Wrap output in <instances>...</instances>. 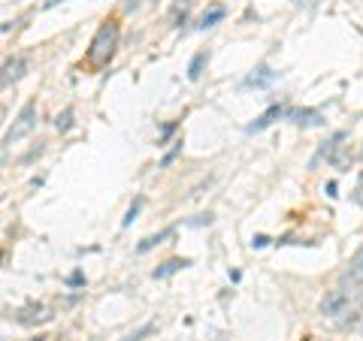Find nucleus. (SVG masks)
I'll return each mask as SVG.
<instances>
[{
	"label": "nucleus",
	"mask_w": 363,
	"mask_h": 341,
	"mask_svg": "<svg viewBox=\"0 0 363 341\" xmlns=\"http://www.w3.org/2000/svg\"><path fill=\"white\" fill-rule=\"evenodd\" d=\"M116 45H118V25L116 21H106V25H100V30L94 33V42H91V52H88V58L91 64H106L112 58V52H116Z\"/></svg>",
	"instance_id": "f257e3e1"
},
{
	"label": "nucleus",
	"mask_w": 363,
	"mask_h": 341,
	"mask_svg": "<svg viewBox=\"0 0 363 341\" xmlns=\"http://www.w3.org/2000/svg\"><path fill=\"white\" fill-rule=\"evenodd\" d=\"M33 127H37V103L30 100V103L21 106L18 118L13 121V127L6 130L4 145H13V142H18V139H25V136H30V133H33Z\"/></svg>",
	"instance_id": "f03ea898"
},
{
	"label": "nucleus",
	"mask_w": 363,
	"mask_h": 341,
	"mask_svg": "<svg viewBox=\"0 0 363 341\" xmlns=\"http://www.w3.org/2000/svg\"><path fill=\"white\" fill-rule=\"evenodd\" d=\"M348 308H351V293L348 290H330L327 293V296L321 299V311L324 317H342V314H348Z\"/></svg>",
	"instance_id": "7ed1b4c3"
},
{
	"label": "nucleus",
	"mask_w": 363,
	"mask_h": 341,
	"mask_svg": "<svg viewBox=\"0 0 363 341\" xmlns=\"http://www.w3.org/2000/svg\"><path fill=\"white\" fill-rule=\"evenodd\" d=\"M25 73H28V58H25V54H16V58H6L0 82H4V88H9V85H16Z\"/></svg>",
	"instance_id": "20e7f679"
},
{
	"label": "nucleus",
	"mask_w": 363,
	"mask_h": 341,
	"mask_svg": "<svg viewBox=\"0 0 363 341\" xmlns=\"http://www.w3.org/2000/svg\"><path fill=\"white\" fill-rule=\"evenodd\" d=\"M327 161H330V166L339 169V173H348L351 163H354V151H351V145H339V149L330 151Z\"/></svg>",
	"instance_id": "39448f33"
},
{
	"label": "nucleus",
	"mask_w": 363,
	"mask_h": 341,
	"mask_svg": "<svg viewBox=\"0 0 363 341\" xmlns=\"http://www.w3.org/2000/svg\"><path fill=\"white\" fill-rule=\"evenodd\" d=\"M224 16H227V6H221V4H212L206 13H203L200 18H197V30H206V28H215L218 21H224Z\"/></svg>",
	"instance_id": "423d86ee"
},
{
	"label": "nucleus",
	"mask_w": 363,
	"mask_h": 341,
	"mask_svg": "<svg viewBox=\"0 0 363 341\" xmlns=\"http://www.w3.org/2000/svg\"><path fill=\"white\" fill-rule=\"evenodd\" d=\"M194 9V0H173V6H169V21L179 28V25H185V18L188 13Z\"/></svg>",
	"instance_id": "0eeeda50"
},
{
	"label": "nucleus",
	"mask_w": 363,
	"mask_h": 341,
	"mask_svg": "<svg viewBox=\"0 0 363 341\" xmlns=\"http://www.w3.org/2000/svg\"><path fill=\"white\" fill-rule=\"evenodd\" d=\"M281 115H288V112H285V109H281V106H272V109H267V112H264V115H260V118H257L255 124H248V127H245V130H248V133H257V130H264V127H269V124H272V121H276V118H281Z\"/></svg>",
	"instance_id": "6e6552de"
},
{
	"label": "nucleus",
	"mask_w": 363,
	"mask_h": 341,
	"mask_svg": "<svg viewBox=\"0 0 363 341\" xmlns=\"http://www.w3.org/2000/svg\"><path fill=\"white\" fill-rule=\"evenodd\" d=\"M185 266H191V260H167V263H161L155 269V278H169L173 272H179V269H185Z\"/></svg>",
	"instance_id": "1a4fd4ad"
},
{
	"label": "nucleus",
	"mask_w": 363,
	"mask_h": 341,
	"mask_svg": "<svg viewBox=\"0 0 363 341\" xmlns=\"http://www.w3.org/2000/svg\"><path fill=\"white\" fill-rule=\"evenodd\" d=\"M49 317H52V314H45V311L40 308V305H37V308L18 311V317H16V320H18V323H28V326H30V323H45V320H49Z\"/></svg>",
	"instance_id": "9d476101"
},
{
	"label": "nucleus",
	"mask_w": 363,
	"mask_h": 341,
	"mask_svg": "<svg viewBox=\"0 0 363 341\" xmlns=\"http://www.w3.org/2000/svg\"><path fill=\"white\" fill-rule=\"evenodd\" d=\"M209 64V52H197L194 54V61H191V67H188V79L191 82H197V79L203 76V67Z\"/></svg>",
	"instance_id": "9b49d317"
},
{
	"label": "nucleus",
	"mask_w": 363,
	"mask_h": 341,
	"mask_svg": "<svg viewBox=\"0 0 363 341\" xmlns=\"http://www.w3.org/2000/svg\"><path fill=\"white\" fill-rule=\"evenodd\" d=\"M272 79H276V73H272L269 67H260L257 76H248V79H245V85H248V88H264V85L272 82Z\"/></svg>",
	"instance_id": "f8f14e48"
},
{
	"label": "nucleus",
	"mask_w": 363,
	"mask_h": 341,
	"mask_svg": "<svg viewBox=\"0 0 363 341\" xmlns=\"http://www.w3.org/2000/svg\"><path fill=\"white\" fill-rule=\"evenodd\" d=\"M288 118H294V124H321V115L312 109H294L288 112Z\"/></svg>",
	"instance_id": "ddd939ff"
},
{
	"label": "nucleus",
	"mask_w": 363,
	"mask_h": 341,
	"mask_svg": "<svg viewBox=\"0 0 363 341\" xmlns=\"http://www.w3.org/2000/svg\"><path fill=\"white\" fill-rule=\"evenodd\" d=\"M176 230H173V226H169V230H164V233H157V236H149V238H145V242L140 245V248H136V251H140V254H145V251H152V248L155 245H161L164 242V238H169V236H173Z\"/></svg>",
	"instance_id": "4468645a"
},
{
	"label": "nucleus",
	"mask_w": 363,
	"mask_h": 341,
	"mask_svg": "<svg viewBox=\"0 0 363 341\" xmlns=\"http://www.w3.org/2000/svg\"><path fill=\"white\" fill-rule=\"evenodd\" d=\"M73 118H76V112H73V109H64L61 115L55 118V130H58V133H67V130L73 127Z\"/></svg>",
	"instance_id": "2eb2a0df"
},
{
	"label": "nucleus",
	"mask_w": 363,
	"mask_h": 341,
	"mask_svg": "<svg viewBox=\"0 0 363 341\" xmlns=\"http://www.w3.org/2000/svg\"><path fill=\"white\" fill-rule=\"evenodd\" d=\"M363 275V248L354 254V260H351V266H348V278H360Z\"/></svg>",
	"instance_id": "dca6fc26"
},
{
	"label": "nucleus",
	"mask_w": 363,
	"mask_h": 341,
	"mask_svg": "<svg viewBox=\"0 0 363 341\" xmlns=\"http://www.w3.org/2000/svg\"><path fill=\"white\" fill-rule=\"evenodd\" d=\"M140 209H143V200H133V206L128 209V218H124V226H128V224L136 218V214H140Z\"/></svg>",
	"instance_id": "f3484780"
},
{
	"label": "nucleus",
	"mask_w": 363,
	"mask_h": 341,
	"mask_svg": "<svg viewBox=\"0 0 363 341\" xmlns=\"http://www.w3.org/2000/svg\"><path fill=\"white\" fill-rule=\"evenodd\" d=\"M360 154H363V151H360Z\"/></svg>",
	"instance_id": "a211bd4d"
}]
</instances>
